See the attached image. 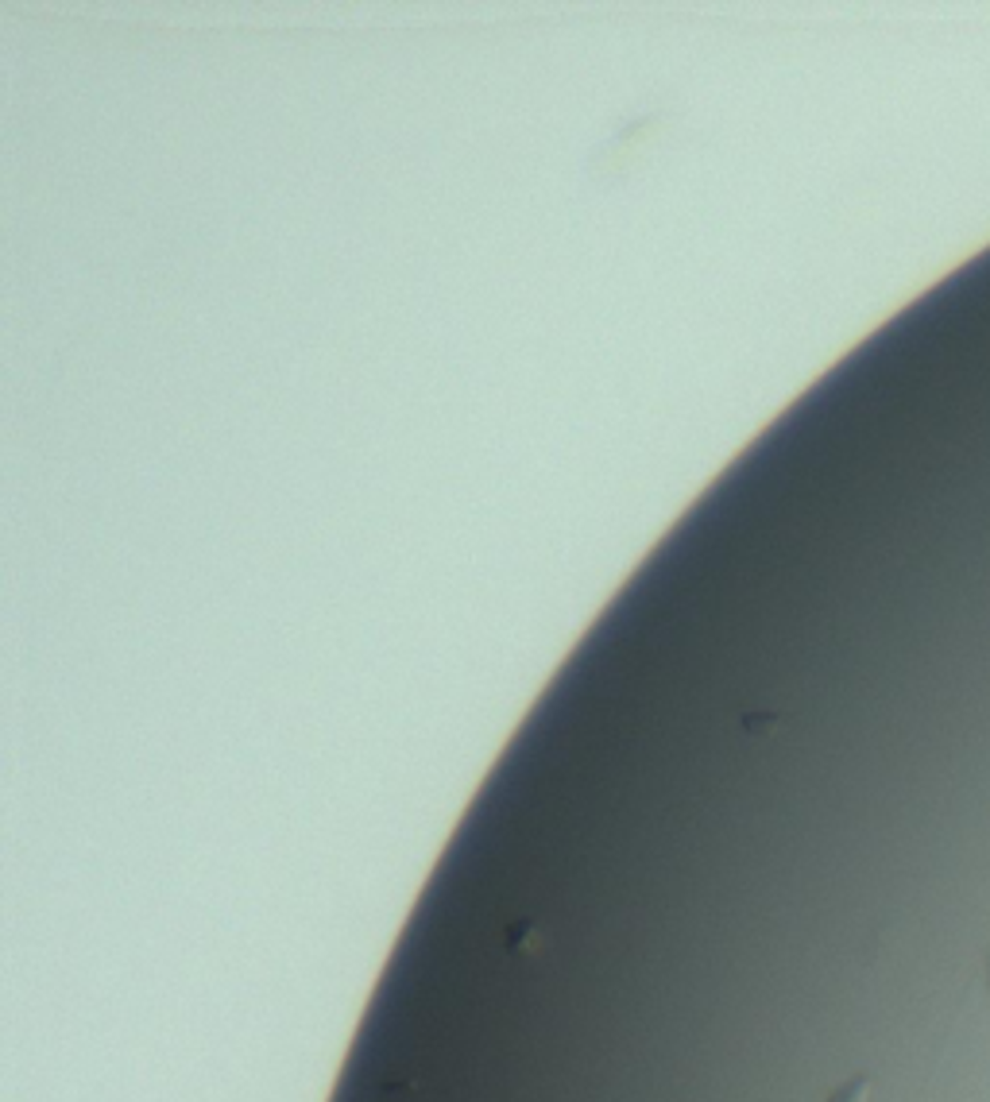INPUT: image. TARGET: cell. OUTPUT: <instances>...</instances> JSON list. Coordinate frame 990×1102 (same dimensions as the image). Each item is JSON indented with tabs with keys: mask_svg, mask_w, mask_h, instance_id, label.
Here are the masks:
<instances>
[{
	"mask_svg": "<svg viewBox=\"0 0 990 1102\" xmlns=\"http://www.w3.org/2000/svg\"><path fill=\"white\" fill-rule=\"evenodd\" d=\"M986 994H990V952H986Z\"/></svg>",
	"mask_w": 990,
	"mask_h": 1102,
	"instance_id": "cell-3",
	"label": "cell"
},
{
	"mask_svg": "<svg viewBox=\"0 0 990 1102\" xmlns=\"http://www.w3.org/2000/svg\"><path fill=\"white\" fill-rule=\"evenodd\" d=\"M870 1098V1075H852L844 1087H836L828 1102H867Z\"/></svg>",
	"mask_w": 990,
	"mask_h": 1102,
	"instance_id": "cell-2",
	"label": "cell"
},
{
	"mask_svg": "<svg viewBox=\"0 0 990 1102\" xmlns=\"http://www.w3.org/2000/svg\"><path fill=\"white\" fill-rule=\"evenodd\" d=\"M507 952L511 956H519V959H534V956H542L545 952V936H542V929L534 921H519V924H511L507 929Z\"/></svg>",
	"mask_w": 990,
	"mask_h": 1102,
	"instance_id": "cell-1",
	"label": "cell"
}]
</instances>
